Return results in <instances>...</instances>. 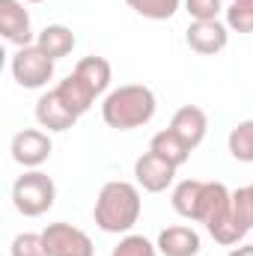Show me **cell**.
I'll list each match as a JSON object with an SVG mask.
<instances>
[{"label": "cell", "mask_w": 253, "mask_h": 256, "mask_svg": "<svg viewBox=\"0 0 253 256\" xmlns=\"http://www.w3.org/2000/svg\"><path fill=\"white\" fill-rule=\"evenodd\" d=\"M36 45H39L51 60H63V57H68V54L74 51L78 39H74V33H72L66 24H48V27L36 36Z\"/></svg>", "instance_id": "cell-17"}, {"label": "cell", "mask_w": 253, "mask_h": 256, "mask_svg": "<svg viewBox=\"0 0 253 256\" xmlns=\"http://www.w3.org/2000/svg\"><path fill=\"white\" fill-rule=\"evenodd\" d=\"M54 90H57V96L63 98L66 108H68L74 116H84V114L92 108V102H96V92H92V90H90V86H86L74 72H72L68 78H63Z\"/></svg>", "instance_id": "cell-16"}, {"label": "cell", "mask_w": 253, "mask_h": 256, "mask_svg": "<svg viewBox=\"0 0 253 256\" xmlns=\"http://www.w3.org/2000/svg\"><path fill=\"white\" fill-rule=\"evenodd\" d=\"M248 188H250V194H253V182H250V185H248Z\"/></svg>", "instance_id": "cell-27"}, {"label": "cell", "mask_w": 253, "mask_h": 256, "mask_svg": "<svg viewBox=\"0 0 253 256\" xmlns=\"http://www.w3.org/2000/svg\"><path fill=\"white\" fill-rule=\"evenodd\" d=\"M140 208H143L140 185L126 182V179H114V182L102 185L98 200L92 206V218L102 232L128 236L134 230V224L140 220Z\"/></svg>", "instance_id": "cell-1"}, {"label": "cell", "mask_w": 253, "mask_h": 256, "mask_svg": "<svg viewBox=\"0 0 253 256\" xmlns=\"http://www.w3.org/2000/svg\"><path fill=\"white\" fill-rule=\"evenodd\" d=\"M176 170H179V167H173L170 161H164L161 155H155V152L149 149V152H143V155L134 161V182H137L146 194H161L173 185Z\"/></svg>", "instance_id": "cell-9"}, {"label": "cell", "mask_w": 253, "mask_h": 256, "mask_svg": "<svg viewBox=\"0 0 253 256\" xmlns=\"http://www.w3.org/2000/svg\"><path fill=\"white\" fill-rule=\"evenodd\" d=\"M149 149L155 152V155H161L164 161H170L173 167H182V164H188L190 152L194 149H188V143L176 134V131H170V128H164V131H158L152 140H149Z\"/></svg>", "instance_id": "cell-18"}, {"label": "cell", "mask_w": 253, "mask_h": 256, "mask_svg": "<svg viewBox=\"0 0 253 256\" xmlns=\"http://www.w3.org/2000/svg\"><path fill=\"white\" fill-rule=\"evenodd\" d=\"M226 256H253V244H236Z\"/></svg>", "instance_id": "cell-25"}, {"label": "cell", "mask_w": 253, "mask_h": 256, "mask_svg": "<svg viewBox=\"0 0 253 256\" xmlns=\"http://www.w3.org/2000/svg\"><path fill=\"white\" fill-rule=\"evenodd\" d=\"M220 0H185V12L194 21H214L220 15Z\"/></svg>", "instance_id": "cell-24"}, {"label": "cell", "mask_w": 253, "mask_h": 256, "mask_svg": "<svg viewBox=\"0 0 253 256\" xmlns=\"http://www.w3.org/2000/svg\"><path fill=\"white\" fill-rule=\"evenodd\" d=\"M78 120L80 116H74L66 108V102L57 96V90H48L45 96H39V102H36V122L42 128H48V131H68Z\"/></svg>", "instance_id": "cell-12"}, {"label": "cell", "mask_w": 253, "mask_h": 256, "mask_svg": "<svg viewBox=\"0 0 253 256\" xmlns=\"http://www.w3.org/2000/svg\"><path fill=\"white\" fill-rule=\"evenodd\" d=\"M185 42L194 54L200 57H214L230 45V27L224 21H190L185 30Z\"/></svg>", "instance_id": "cell-10"}, {"label": "cell", "mask_w": 253, "mask_h": 256, "mask_svg": "<svg viewBox=\"0 0 253 256\" xmlns=\"http://www.w3.org/2000/svg\"><path fill=\"white\" fill-rule=\"evenodd\" d=\"M74 74L96 92V98L104 96L108 86H110V80H114V68H110V63H108L104 57H96V54L84 57L80 63L74 66Z\"/></svg>", "instance_id": "cell-15"}, {"label": "cell", "mask_w": 253, "mask_h": 256, "mask_svg": "<svg viewBox=\"0 0 253 256\" xmlns=\"http://www.w3.org/2000/svg\"><path fill=\"white\" fill-rule=\"evenodd\" d=\"M9 152H12V161L15 164H21L27 170H36V167H42L51 158L54 143H51L48 131H42V128H24V131H18L12 137Z\"/></svg>", "instance_id": "cell-8"}, {"label": "cell", "mask_w": 253, "mask_h": 256, "mask_svg": "<svg viewBox=\"0 0 253 256\" xmlns=\"http://www.w3.org/2000/svg\"><path fill=\"white\" fill-rule=\"evenodd\" d=\"M9 256H48L42 232H18L9 244Z\"/></svg>", "instance_id": "cell-23"}, {"label": "cell", "mask_w": 253, "mask_h": 256, "mask_svg": "<svg viewBox=\"0 0 253 256\" xmlns=\"http://www.w3.org/2000/svg\"><path fill=\"white\" fill-rule=\"evenodd\" d=\"M226 146H230V155L242 164H253V120H244L230 131L226 137Z\"/></svg>", "instance_id": "cell-19"}, {"label": "cell", "mask_w": 253, "mask_h": 256, "mask_svg": "<svg viewBox=\"0 0 253 256\" xmlns=\"http://www.w3.org/2000/svg\"><path fill=\"white\" fill-rule=\"evenodd\" d=\"M42 238H45V248H48V256H96V248H92V238L66 224V220H57V224H48L42 230Z\"/></svg>", "instance_id": "cell-7"}, {"label": "cell", "mask_w": 253, "mask_h": 256, "mask_svg": "<svg viewBox=\"0 0 253 256\" xmlns=\"http://www.w3.org/2000/svg\"><path fill=\"white\" fill-rule=\"evenodd\" d=\"M173 208L176 214H182L185 220H196V224H214L224 208L230 206L232 191L224 182H202V179H182L173 188Z\"/></svg>", "instance_id": "cell-3"}, {"label": "cell", "mask_w": 253, "mask_h": 256, "mask_svg": "<svg viewBox=\"0 0 253 256\" xmlns=\"http://www.w3.org/2000/svg\"><path fill=\"white\" fill-rule=\"evenodd\" d=\"M54 63L57 60H51L39 45H27V48H18L12 54L9 68H12V78H15L18 86H24V90H42L54 78Z\"/></svg>", "instance_id": "cell-6"}, {"label": "cell", "mask_w": 253, "mask_h": 256, "mask_svg": "<svg viewBox=\"0 0 253 256\" xmlns=\"http://www.w3.org/2000/svg\"><path fill=\"white\" fill-rule=\"evenodd\" d=\"M155 110H158V98L143 84H122L110 90L102 102L104 126L116 128V131H134V128L149 126Z\"/></svg>", "instance_id": "cell-2"}, {"label": "cell", "mask_w": 253, "mask_h": 256, "mask_svg": "<svg viewBox=\"0 0 253 256\" xmlns=\"http://www.w3.org/2000/svg\"><path fill=\"white\" fill-rule=\"evenodd\" d=\"M110 256H158V244H152L146 236L128 232L120 238V244L110 250Z\"/></svg>", "instance_id": "cell-22"}, {"label": "cell", "mask_w": 253, "mask_h": 256, "mask_svg": "<svg viewBox=\"0 0 253 256\" xmlns=\"http://www.w3.org/2000/svg\"><path fill=\"white\" fill-rule=\"evenodd\" d=\"M170 131H176V134L188 143V149H196V146L206 140L208 116H206L202 108H196V104H185V108H179V110L173 114V120H170Z\"/></svg>", "instance_id": "cell-13"}, {"label": "cell", "mask_w": 253, "mask_h": 256, "mask_svg": "<svg viewBox=\"0 0 253 256\" xmlns=\"http://www.w3.org/2000/svg\"><path fill=\"white\" fill-rule=\"evenodd\" d=\"M24 3H45V0H24Z\"/></svg>", "instance_id": "cell-26"}, {"label": "cell", "mask_w": 253, "mask_h": 256, "mask_svg": "<svg viewBox=\"0 0 253 256\" xmlns=\"http://www.w3.org/2000/svg\"><path fill=\"white\" fill-rule=\"evenodd\" d=\"M0 33L9 45L27 48L33 42V24L30 12L24 9V0H0Z\"/></svg>", "instance_id": "cell-11"}, {"label": "cell", "mask_w": 253, "mask_h": 256, "mask_svg": "<svg viewBox=\"0 0 253 256\" xmlns=\"http://www.w3.org/2000/svg\"><path fill=\"white\" fill-rule=\"evenodd\" d=\"M155 244H158V254L164 256H196L200 248H202L200 232L194 226H182V224L161 230Z\"/></svg>", "instance_id": "cell-14"}, {"label": "cell", "mask_w": 253, "mask_h": 256, "mask_svg": "<svg viewBox=\"0 0 253 256\" xmlns=\"http://www.w3.org/2000/svg\"><path fill=\"white\" fill-rule=\"evenodd\" d=\"M57 202V185L42 170H27L12 185V206L24 218H39Z\"/></svg>", "instance_id": "cell-5"}, {"label": "cell", "mask_w": 253, "mask_h": 256, "mask_svg": "<svg viewBox=\"0 0 253 256\" xmlns=\"http://www.w3.org/2000/svg\"><path fill=\"white\" fill-rule=\"evenodd\" d=\"M206 230H208V236H212L218 244H224V248L242 244L244 236L253 230V194H250V188L244 185V188L232 191V200H230V206L224 208V214H220L214 224H208Z\"/></svg>", "instance_id": "cell-4"}, {"label": "cell", "mask_w": 253, "mask_h": 256, "mask_svg": "<svg viewBox=\"0 0 253 256\" xmlns=\"http://www.w3.org/2000/svg\"><path fill=\"white\" fill-rule=\"evenodd\" d=\"M226 27L236 33H253V0H232L230 3Z\"/></svg>", "instance_id": "cell-21"}, {"label": "cell", "mask_w": 253, "mask_h": 256, "mask_svg": "<svg viewBox=\"0 0 253 256\" xmlns=\"http://www.w3.org/2000/svg\"><path fill=\"white\" fill-rule=\"evenodd\" d=\"M126 3L149 21H170L182 6V0H126Z\"/></svg>", "instance_id": "cell-20"}]
</instances>
